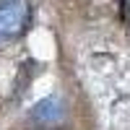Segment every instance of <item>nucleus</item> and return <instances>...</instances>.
Here are the masks:
<instances>
[{
    "instance_id": "f257e3e1",
    "label": "nucleus",
    "mask_w": 130,
    "mask_h": 130,
    "mask_svg": "<svg viewBox=\"0 0 130 130\" xmlns=\"http://www.w3.org/2000/svg\"><path fill=\"white\" fill-rule=\"evenodd\" d=\"M31 26L29 0H0V47L21 39Z\"/></svg>"
}]
</instances>
